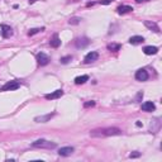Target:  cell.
I'll return each mask as SVG.
<instances>
[{
	"instance_id": "cell-2",
	"label": "cell",
	"mask_w": 162,
	"mask_h": 162,
	"mask_svg": "<svg viewBox=\"0 0 162 162\" xmlns=\"http://www.w3.org/2000/svg\"><path fill=\"white\" fill-rule=\"evenodd\" d=\"M32 147L34 148H55L56 147V143H52V142L49 141H46V139H37V141H34L33 143H32Z\"/></svg>"
},
{
	"instance_id": "cell-21",
	"label": "cell",
	"mask_w": 162,
	"mask_h": 162,
	"mask_svg": "<svg viewBox=\"0 0 162 162\" xmlns=\"http://www.w3.org/2000/svg\"><path fill=\"white\" fill-rule=\"evenodd\" d=\"M44 31V28H33V29H31L29 32H28V36H34V34L39 33V32Z\"/></svg>"
},
{
	"instance_id": "cell-9",
	"label": "cell",
	"mask_w": 162,
	"mask_h": 162,
	"mask_svg": "<svg viewBox=\"0 0 162 162\" xmlns=\"http://www.w3.org/2000/svg\"><path fill=\"white\" fill-rule=\"evenodd\" d=\"M89 43H90V41H89L86 37L77 38V39L75 41V44H76V47H77V48H84V47H86Z\"/></svg>"
},
{
	"instance_id": "cell-29",
	"label": "cell",
	"mask_w": 162,
	"mask_h": 162,
	"mask_svg": "<svg viewBox=\"0 0 162 162\" xmlns=\"http://www.w3.org/2000/svg\"><path fill=\"white\" fill-rule=\"evenodd\" d=\"M136 125H137V127H142V123L141 122H137V123H136Z\"/></svg>"
},
{
	"instance_id": "cell-4",
	"label": "cell",
	"mask_w": 162,
	"mask_h": 162,
	"mask_svg": "<svg viewBox=\"0 0 162 162\" xmlns=\"http://www.w3.org/2000/svg\"><path fill=\"white\" fill-rule=\"evenodd\" d=\"M49 57L46 55V53H43V52H39L37 55V62L39 63L41 66H46V65H48L49 63Z\"/></svg>"
},
{
	"instance_id": "cell-16",
	"label": "cell",
	"mask_w": 162,
	"mask_h": 162,
	"mask_svg": "<svg viewBox=\"0 0 162 162\" xmlns=\"http://www.w3.org/2000/svg\"><path fill=\"white\" fill-rule=\"evenodd\" d=\"M55 115V113H52V114H47V115H41V117H37V118H34V120L38 123H46V122H48V120L52 118V117Z\"/></svg>"
},
{
	"instance_id": "cell-17",
	"label": "cell",
	"mask_w": 162,
	"mask_h": 162,
	"mask_svg": "<svg viewBox=\"0 0 162 162\" xmlns=\"http://www.w3.org/2000/svg\"><path fill=\"white\" fill-rule=\"evenodd\" d=\"M144 42V38L141 37V36H133L129 38V43L131 44H141Z\"/></svg>"
},
{
	"instance_id": "cell-20",
	"label": "cell",
	"mask_w": 162,
	"mask_h": 162,
	"mask_svg": "<svg viewBox=\"0 0 162 162\" xmlns=\"http://www.w3.org/2000/svg\"><path fill=\"white\" fill-rule=\"evenodd\" d=\"M120 48H122V46L118 44V43H110V44H108V49L113 51V52H117V51H119Z\"/></svg>"
},
{
	"instance_id": "cell-23",
	"label": "cell",
	"mask_w": 162,
	"mask_h": 162,
	"mask_svg": "<svg viewBox=\"0 0 162 162\" xmlns=\"http://www.w3.org/2000/svg\"><path fill=\"white\" fill-rule=\"evenodd\" d=\"M71 58H72L71 56H67V57H62V58H61V62H62V63H67L68 61H71Z\"/></svg>"
},
{
	"instance_id": "cell-28",
	"label": "cell",
	"mask_w": 162,
	"mask_h": 162,
	"mask_svg": "<svg viewBox=\"0 0 162 162\" xmlns=\"http://www.w3.org/2000/svg\"><path fill=\"white\" fill-rule=\"evenodd\" d=\"M143 1H148V0H136V3H143Z\"/></svg>"
},
{
	"instance_id": "cell-25",
	"label": "cell",
	"mask_w": 162,
	"mask_h": 162,
	"mask_svg": "<svg viewBox=\"0 0 162 162\" xmlns=\"http://www.w3.org/2000/svg\"><path fill=\"white\" fill-rule=\"evenodd\" d=\"M112 1H114V0H100V4L101 5H108V4H110Z\"/></svg>"
},
{
	"instance_id": "cell-26",
	"label": "cell",
	"mask_w": 162,
	"mask_h": 162,
	"mask_svg": "<svg viewBox=\"0 0 162 162\" xmlns=\"http://www.w3.org/2000/svg\"><path fill=\"white\" fill-rule=\"evenodd\" d=\"M95 105V101H89V103H85L84 106L85 108H89V106H94Z\"/></svg>"
},
{
	"instance_id": "cell-15",
	"label": "cell",
	"mask_w": 162,
	"mask_h": 162,
	"mask_svg": "<svg viewBox=\"0 0 162 162\" xmlns=\"http://www.w3.org/2000/svg\"><path fill=\"white\" fill-rule=\"evenodd\" d=\"M49 44H51V47H53V48H57V47L61 46V39L58 38V36H57V34H55V36L51 38Z\"/></svg>"
},
{
	"instance_id": "cell-8",
	"label": "cell",
	"mask_w": 162,
	"mask_h": 162,
	"mask_svg": "<svg viewBox=\"0 0 162 162\" xmlns=\"http://www.w3.org/2000/svg\"><path fill=\"white\" fill-rule=\"evenodd\" d=\"M1 36L4 38H10L13 36V29L9 27V25L3 24L1 25Z\"/></svg>"
},
{
	"instance_id": "cell-19",
	"label": "cell",
	"mask_w": 162,
	"mask_h": 162,
	"mask_svg": "<svg viewBox=\"0 0 162 162\" xmlns=\"http://www.w3.org/2000/svg\"><path fill=\"white\" fill-rule=\"evenodd\" d=\"M89 80V76L87 75H82V76H77L75 79V84L76 85H81V84H85Z\"/></svg>"
},
{
	"instance_id": "cell-5",
	"label": "cell",
	"mask_w": 162,
	"mask_h": 162,
	"mask_svg": "<svg viewBox=\"0 0 162 162\" xmlns=\"http://www.w3.org/2000/svg\"><path fill=\"white\" fill-rule=\"evenodd\" d=\"M98 58H99V53H98V52H95V51H93V52H89L87 55L85 56L84 62H85V63H90V62L96 61Z\"/></svg>"
},
{
	"instance_id": "cell-11",
	"label": "cell",
	"mask_w": 162,
	"mask_h": 162,
	"mask_svg": "<svg viewBox=\"0 0 162 162\" xmlns=\"http://www.w3.org/2000/svg\"><path fill=\"white\" fill-rule=\"evenodd\" d=\"M144 25H146V27H147L150 31H153V32H156V33H160V28H158V25L155 23V22L146 20V22H144Z\"/></svg>"
},
{
	"instance_id": "cell-24",
	"label": "cell",
	"mask_w": 162,
	"mask_h": 162,
	"mask_svg": "<svg viewBox=\"0 0 162 162\" xmlns=\"http://www.w3.org/2000/svg\"><path fill=\"white\" fill-rule=\"evenodd\" d=\"M139 156H141V153H139V152H133V153L129 155V157H131V158H137Z\"/></svg>"
},
{
	"instance_id": "cell-30",
	"label": "cell",
	"mask_w": 162,
	"mask_h": 162,
	"mask_svg": "<svg viewBox=\"0 0 162 162\" xmlns=\"http://www.w3.org/2000/svg\"><path fill=\"white\" fill-rule=\"evenodd\" d=\"M28 1H29V3H31V4H33V3H36V1H37V0H28Z\"/></svg>"
},
{
	"instance_id": "cell-3",
	"label": "cell",
	"mask_w": 162,
	"mask_h": 162,
	"mask_svg": "<svg viewBox=\"0 0 162 162\" xmlns=\"http://www.w3.org/2000/svg\"><path fill=\"white\" fill-rule=\"evenodd\" d=\"M20 86V84H19L18 81H9L6 82L4 86L0 87V91H10V90H17V89Z\"/></svg>"
},
{
	"instance_id": "cell-1",
	"label": "cell",
	"mask_w": 162,
	"mask_h": 162,
	"mask_svg": "<svg viewBox=\"0 0 162 162\" xmlns=\"http://www.w3.org/2000/svg\"><path fill=\"white\" fill-rule=\"evenodd\" d=\"M122 133L119 128H100L90 132L91 137H109V136H118Z\"/></svg>"
},
{
	"instance_id": "cell-10",
	"label": "cell",
	"mask_w": 162,
	"mask_h": 162,
	"mask_svg": "<svg viewBox=\"0 0 162 162\" xmlns=\"http://www.w3.org/2000/svg\"><path fill=\"white\" fill-rule=\"evenodd\" d=\"M155 109H156V105L152 101H144L142 104V110H144V112H153Z\"/></svg>"
},
{
	"instance_id": "cell-27",
	"label": "cell",
	"mask_w": 162,
	"mask_h": 162,
	"mask_svg": "<svg viewBox=\"0 0 162 162\" xmlns=\"http://www.w3.org/2000/svg\"><path fill=\"white\" fill-rule=\"evenodd\" d=\"M142 98H143V93H142V91H139V93L137 94V98H136V100L139 101V100L142 99Z\"/></svg>"
},
{
	"instance_id": "cell-13",
	"label": "cell",
	"mask_w": 162,
	"mask_h": 162,
	"mask_svg": "<svg viewBox=\"0 0 162 162\" xmlns=\"http://www.w3.org/2000/svg\"><path fill=\"white\" fill-rule=\"evenodd\" d=\"M143 52H144V55H148V56L156 55V53L158 52V48L157 47H155V46H146L143 48Z\"/></svg>"
},
{
	"instance_id": "cell-18",
	"label": "cell",
	"mask_w": 162,
	"mask_h": 162,
	"mask_svg": "<svg viewBox=\"0 0 162 162\" xmlns=\"http://www.w3.org/2000/svg\"><path fill=\"white\" fill-rule=\"evenodd\" d=\"M117 10H118L119 14H127V13H131L133 10V8L129 5H122V6H119Z\"/></svg>"
},
{
	"instance_id": "cell-7",
	"label": "cell",
	"mask_w": 162,
	"mask_h": 162,
	"mask_svg": "<svg viewBox=\"0 0 162 162\" xmlns=\"http://www.w3.org/2000/svg\"><path fill=\"white\" fill-rule=\"evenodd\" d=\"M136 79H137L138 81H146L148 79V72L143 68L138 70V71L136 72Z\"/></svg>"
},
{
	"instance_id": "cell-6",
	"label": "cell",
	"mask_w": 162,
	"mask_h": 162,
	"mask_svg": "<svg viewBox=\"0 0 162 162\" xmlns=\"http://www.w3.org/2000/svg\"><path fill=\"white\" fill-rule=\"evenodd\" d=\"M74 147H61L58 150V155L60 156H63V157H67V156H71L74 153Z\"/></svg>"
},
{
	"instance_id": "cell-12",
	"label": "cell",
	"mask_w": 162,
	"mask_h": 162,
	"mask_svg": "<svg viewBox=\"0 0 162 162\" xmlns=\"http://www.w3.org/2000/svg\"><path fill=\"white\" fill-rule=\"evenodd\" d=\"M62 95H63V91L62 90H56V91H53V93H51V94H47L46 95V99H48V100L58 99V98H61Z\"/></svg>"
},
{
	"instance_id": "cell-14",
	"label": "cell",
	"mask_w": 162,
	"mask_h": 162,
	"mask_svg": "<svg viewBox=\"0 0 162 162\" xmlns=\"http://www.w3.org/2000/svg\"><path fill=\"white\" fill-rule=\"evenodd\" d=\"M160 127H161V122H160V119H158V118L153 119V120H152V123H151V132H152V133H156V132H158Z\"/></svg>"
},
{
	"instance_id": "cell-22",
	"label": "cell",
	"mask_w": 162,
	"mask_h": 162,
	"mask_svg": "<svg viewBox=\"0 0 162 162\" xmlns=\"http://www.w3.org/2000/svg\"><path fill=\"white\" fill-rule=\"evenodd\" d=\"M81 22V18H79V17H74V18H71L68 20V24H72V25H76V24H79Z\"/></svg>"
}]
</instances>
